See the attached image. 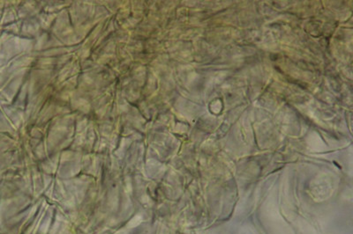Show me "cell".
<instances>
[{
    "label": "cell",
    "instance_id": "obj_1",
    "mask_svg": "<svg viewBox=\"0 0 353 234\" xmlns=\"http://www.w3.org/2000/svg\"><path fill=\"white\" fill-rule=\"evenodd\" d=\"M140 222H141V217H139V216H136V217H134V218L129 222L128 227H130V228L135 227V226H137Z\"/></svg>",
    "mask_w": 353,
    "mask_h": 234
}]
</instances>
